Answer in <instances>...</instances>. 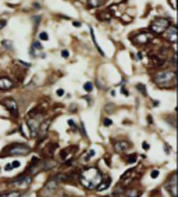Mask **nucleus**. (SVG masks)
<instances>
[{
    "label": "nucleus",
    "mask_w": 178,
    "mask_h": 197,
    "mask_svg": "<svg viewBox=\"0 0 178 197\" xmlns=\"http://www.w3.org/2000/svg\"><path fill=\"white\" fill-rule=\"evenodd\" d=\"M164 150H166V153H170V147H168L167 144H164Z\"/></svg>",
    "instance_id": "45"
},
{
    "label": "nucleus",
    "mask_w": 178,
    "mask_h": 197,
    "mask_svg": "<svg viewBox=\"0 0 178 197\" xmlns=\"http://www.w3.org/2000/svg\"><path fill=\"white\" fill-rule=\"evenodd\" d=\"M170 27V21L167 18H155L150 24V31L153 33H157V35H162V33L166 32V29Z\"/></svg>",
    "instance_id": "4"
},
{
    "label": "nucleus",
    "mask_w": 178,
    "mask_h": 197,
    "mask_svg": "<svg viewBox=\"0 0 178 197\" xmlns=\"http://www.w3.org/2000/svg\"><path fill=\"white\" fill-rule=\"evenodd\" d=\"M57 187H58V182L56 181L54 178H50V179L45 183V192H46V193H53V192H56V190H57Z\"/></svg>",
    "instance_id": "12"
},
{
    "label": "nucleus",
    "mask_w": 178,
    "mask_h": 197,
    "mask_svg": "<svg viewBox=\"0 0 178 197\" xmlns=\"http://www.w3.org/2000/svg\"><path fill=\"white\" fill-rule=\"evenodd\" d=\"M124 193H125V197H141L142 196V190L136 189V187H128Z\"/></svg>",
    "instance_id": "17"
},
{
    "label": "nucleus",
    "mask_w": 178,
    "mask_h": 197,
    "mask_svg": "<svg viewBox=\"0 0 178 197\" xmlns=\"http://www.w3.org/2000/svg\"><path fill=\"white\" fill-rule=\"evenodd\" d=\"M99 18H102V20H107V21H109V20L111 18V14L110 13H103V14H99Z\"/></svg>",
    "instance_id": "29"
},
{
    "label": "nucleus",
    "mask_w": 178,
    "mask_h": 197,
    "mask_svg": "<svg viewBox=\"0 0 178 197\" xmlns=\"http://www.w3.org/2000/svg\"><path fill=\"white\" fill-rule=\"evenodd\" d=\"M103 3H105V0H88V6L89 7H92V8L100 7Z\"/></svg>",
    "instance_id": "20"
},
{
    "label": "nucleus",
    "mask_w": 178,
    "mask_h": 197,
    "mask_svg": "<svg viewBox=\"0 0 178 197\" xmlns=\"http://www.w3.org/2000/svg\"><path fill=\"white\" fill-rule=\"evenodd\" d=\"M21 165V162L20 161H13V162H9V164L4 167L6 171H11V169H16V168H18Z\"/></svg>",
    "instance_id": "21"
},
{
    "label": "nucleus",
    "mask_w": 178,
    "mask_h": 197,
    "mask_svg": "<svg viewBox=\"0 0 178 197\" xmlns=\"http://www.w3.org/2000/svg\"><path fill=\"white\" fill-rule=\"evenodd\" d=\"M147 122H149V124H153V121H152V115H149V117H147Z\"/></svg>",
    "instance_id": "46"
},
{
    "label": "nucleus",
    "mask_w": 178,
    "mask_h": 197,
    "mask_svg": "<svg viewBox=\"0 0 178 197\" xmlns=\"http://www.w3.org/2000/svg\"><path fill=\"white\" fill-rule=\"evenodd\" d=\"M114 111V106L113 104H107L106 106V112H113Z\"/></svg>",
    "instance_id": "33"
},
{
    "label": "nucleus",
    "mask_w": 178,
    "mask_h": 197,
    "mask_svg": "<svg viewBox=\"0 0 178 197\" xmlns=\"http://www.w3.org/2000/svg\"><path fill=\"white\" fill-rule=\"evenodd\" d=\"M32 178L31 175H25V174H21V175H18L14 179V181L11 182L13 185L16 187H18V189H26V187H29V185L32 183Z\"/></svg>",
    "instance_id": "5"
},
{
    "label": "nucleus",
    "mask_w": 178,
    "mask_h": 197,
    "mask_svg": "<svg viewBox=\"0 0 178 197\" xmlns=\"http://www.w3.org/2000/svg\"><path fill=\"white\" fill-rule=\"evenodd\" d=\"M63 95H64V90H63V89H58V90H57V96H63Z\"/></svg>",
    "instance_id": "43"
},
{
    "label": "nucleus",
    "mask_w": 178,
    "mask_h": 197,
    "mask_svg": "<svg viewBox=\"0 0 178 197\" xmlns=\"http://www.w3.org/2000/svg\"><path fill=\"white\" fill-rule=\"evenodd\" d=\"M103 125H105V126H111V125H113V121H111L110 118H105V119H103Z\"/></svg>",
    "instance_id": "30"
},
{
    "label": "nucleus",
    "mask_w": 178,
    "mask_h": 197,
    "mask_svg": "<svg viewBox=\"0 0 178 197\" xmlns=\"http://www.w3.org/2000/svg\"><path fill=\"white\" fill-rule=\"evenodd\" d=\"M49 126H50V121H45V122H41V126H39V131H38V135L41 136V139H39L41 142H42L43 139L46 138Z\"/></svg>",
    "instance_id": "15"
},
{
    "label": "nucleus",
    "mask_w": 178,
    "mask_h": 197,
    "mask_svg": "<svg viewBox=\"0 0 178 197\" xmlns=\"http://www.w3.org/2000/svg\"><path fill=\"white\" fill-rule=\"evenodd\" d=\"M131 149V143L127 140H118L114 143V151L115 153H125L127 150Z\"/></svg>",
    "instance_id": "10"
},
{
    "label": "nucleus",
    "mask_w": 178,
    "mask_h": 197,
    "mask_svg": "<svg viewBox=\"0 0 178 197\" xmlns=\"http://www.w3.org/2000/svg\"><path fill=\"white\" fill-rule=\"evenodd\" d=\"M21 196L22 192H20V190H11V192H6L0 194V197H21Z\"/></svg>",
    "instance_id": "19"
},
{
    "label": "nucleus",
    "mask_w": 178,
    "mask_h": 197,
    "mask_svg": "<svg viewBox=\"0 0 178 197\" xmlns=\"http://www.w3.org/2000/svg\"><path fill=\"white\" fill-rule=\"evenodd\" d=\"M166 33H167V40L170 43H173V44H175L177 43V28L174 27H168L167 29H166Z\"/></svg>",
    "instance_id": "13"
},
{
    "label": "nucleus",
    "mask_w": 178,
    "mask_h": 197,
    "mask_svg": "<svg viewBox=\"0 0 178 197\" xmlns=\"http://www.w3.org/2000/svg\"><path fill=\"white\" fill-rule=\"evenodd\" d=\"M31 153V147L25 143H11L6 147L0 157H7V155H26Z\"/></svg>",
    "instance_id": "3"
},
{
    "label": "nucleus",
    "mask_w": 178,
    "mask_h": 197,
    "mask_svg": "<svg viewBox=\"0 0 178 197\" xmlns=\"http://www.w3.org/2000/svg\"><path fill=\"white\" fill-rule=\"evenodd\" d=\"M41 117H35V118H29L26 121V126L29 128V132L31 135L29 136H38V131H39V126H41Z\"/></svg>",
    "instance_id": "7"
},
{
    "label": "nucleus",
    "mask_w": 178,
    "mask_h": 197,
    "mask_svg": "<svg viewBox=\"0 0 178 197\" xmlns=\"http://www.w3.org/2000/svg\"><path fill=\"white\" fill-rule=\"evenodd\" d=\"M73 25H74V27H77V28H78V27H81V22H78V21H74V22H73Z\"/></svg>",
    "instance_id": "44"
},
{
    "label": "nucleus",
    "mask_w": 178,
    "mask_h": 197,
    "mask_svg": "<svg viewBox=\"0 0 178 197\" xmlns=\"http://www.w3.org/2000/svg\"><path fill=\"white\" fill-rule=\"evenodd\" d=\"M61 56H63L64 59H68V56H70V53H68L67 50H63V52H61Z\"/></svg>",
    "instance_id": "38"
},
{
    "label": "nucleus",
    "mask_w": 178,
    "mask_h": 197,
    "mask_svg": "<svg viewBox=\"0 0 178 197\" xmlns=\"http://www.w3.org/2000/svg\"><path fill=\"white\" fill-rule=\"evenodd\" d=\"M14 88V82L7 76H0V90H10Z\"/></svg>",
    "instance_id": "11"
},
{
    "label": "nucleus",
    "mask_w": 178,
    "mask_h": 197,
    "mask_svg": "<svg viewBox=\"0 0 178 197\" xmlns=\"http://www.w3.org/2000/svg\"><path fill=\"white\" fill-rule=\"evenodd\" d=\"M41 165H42L41 168H42L43 171H49V169H52V168H54V167L57 165V162L53 160H46V161H43Z\"/></svg>",
    "instance_id": "18"
},
{
    "label": "nucleus",
    "mask_w": 178,
    "mask_h": 197,
    "mask_svg": "<svg viewBox=\"0 0 178 197\" xmlns=\"http://www.w3.org/2000/svg\"><path fill=\"white\" fill-rule=\"evenodd\" d=\"M39 39H41V40H47V39H49V35H47L46 32H41L39 33Z\"/></svg>",
    "instance_id": "31"
},
{
    "label": "nucleus",
    "mask_w": 178,
    "mask_h": 197,
    "mask_svg": "<svg viewBox=\"0 0 178 197\" xmlns=\"http://www.w3.org/2000/svg\"><path fill=\"white\" fill-rule=\"evenodd\" d=\"M18 64H21L22 67H25V68H29V67H31V64H29V63H25V61H21V60L18 61Z\"/></svg>",
    "instance_id": "34"
},
{
    "label": "nucleus",
    "mask_w": 178,
    "mask_h": 197,
    "mask_svg": "<svg viewBox=\"0 0 178 197\" xmlns=\"http://www.w3.org/2000/svg\"><path fill=\"white\" fill-rule=\"evenodd\" d=\"M153 80H155V83H156L157 86L166 89V88H168L170 85H174V83H175V71H171V69H162V71L156 72Z\"/></svg>",
    "instance_id": "2"
},
{
    "label": "nucleus",
    "mask_w": 178,
    "mask_h": 197,
    "mask_svg": "<svg viewBox=\"0 0 178 197\" xmlns=\"http://www.w3.org/2000/svg\"><path fill=\"white\" fill-rule=\"evenodd\" d=\"M110 183H111V179H110V176H103L102 178V181L99 182V185L95 187L98 192H103V190H106L107 187L110 186Z\"/></svg>",
    "instance_id": "14"
},
{
    "label": "nucleus",
    "mask_w": 178,
    "mask_h": 197,
    "mask_svg": "<svg viewBox=\"0 0 178 197\" xmlns=\"http://www.w3.org/2000/svg\"><path fill=\"white\" fill-rule=\"evenodd\" d=\"M136 160H138V154H136V153L135 154H130L127 157V162H128V164H134Z\"/></svg>",
    "instance_id": "24"
},
{
    "label": "nucleus",
    "mask_w": 178,
    "mask_h": 197,
    "mask_svg": "<svg viewBox=\"0 0 178 197\" xmlns=\"http://www.w3.org/2000/svg\"><path fill=\"white\" fill-rule=\"evenodd\" d=\"M1 46L6 49H9V50H13V42H10V40H1Z\"/></svg>",
    "instance_id": "26"
},
{
    "label": "nucleus",
    "mask_w": 178,
    "mask_h": 197,
    "mask_svg": "<svg viewBox=\"0 0 178 197\" xmlns=\"http://www.w3.org/2000/svg\"><path fill=\"white\" fill-rule=\"evenodd\" d=\"M102 172L99 171L98 167H89L85 168L81 175H79V183L85 187V189H95L102 181Z\"/></svg>",
    "instance_id": "1"
},
{
    "label": "nucleus",
    "mask_w": 178,
    "mask_h": 197,
    "mask_svg": "<svg viewBox=\"0 0 178 197\" xmlns=\"http://www.w3.org/2000/svg\"><path fill=\"white\" fill-rule=\"evenodd\" d=\"M152 39H153V35L150 32H138L135 35V37H134V42L136 44H146Z\"/></svg>",
    "instance_id": "8"
},
{
    "label": "nucleus",
    "mask_w": 178,
    "mask_h": 197,
    "mask_svg": "<svg viewBox=\"0 0 178 197\" xmlns=\"http://www.w3.org/2000/svg\"><path fill=\"white\" fill-rule=\"evenodd\" d=\"M39 20H41V16H36L35 18H33V21H35V28L39 25Z\"/></svg>",
    "instance_id": "37"
},
{
    "label": "nucleus",
    "mask_w": 178,
    "mask_h": 197,
    "mask_svg": "<svg viewBox=\"0 0 178 197\" xmlns=\"http://www.w3.org/2000/svg\"><path fill=\"white\" fill-rule=\"evenodd\" d=\"M1 104L10 111V114L13 115V118H18V106H17V101L14 99H4L1 101Z\"/></svg>",
    "instance_id": "6"
},
{
    "label": "nucleus",
    "mask_w": 178,
    "mask_h": 197,
    "mask_svg": "<svg viewBox=\"0 0 178 197\" xmlns=\"http://www.w3.org/2000/svg\"><path fill=\"white\" fill-rule=\"evenodd\" d=\"M77 146H70V147H66L64 150H61V153H60V158L61 160H67L68 157H71L73 155V151H77Z\"/></svg>",
    "instance_id": "16"
},
{
    "label": "nucleus",
    "mask_w": 178,
    "mask_h": 197,
    "mask_svg": "<svg viewBox=\"0 0 178 197\" xmlns=\"http://www.w3.org/2000/svg\"><path fill=\"white\" fill-rule=\"evenodd\" d=\"M121 93H122V95H127V96H128V90H127L125 88H121Z\"/></svg>",
    "instance_id": "42"
},
{
    "label": "nucleus",
    "mask_w": 178,
    "mask_h": 197,
    "mask_svg": "<svg viewBox=\"0 0 178 197\" xmlns=\"http://www.w3.org/2000/svg\"><path fill=\"white\" fill-rule=\"evenodd\" d=\"M81 129H82V135L84 136H86V132H85V126H84V124L81 122Z\"/></svg>",
    "instance_id": "41"
},
{
    "label": "nucleus",
    "mask_w": 178,
    "mask_h": 197,
    "mask_svg": "<svg viewBox=\"0 0 178 197\" xmlns=\"http://www.w3.org/2000/svg\"><path fill=\"white\" fill-rule=\"evenodd\" d=\"M68 125H70L71 128H74V129H75V124L73 122V119H68Z\"/></svg>",
    "instance_id": "40"
},
{
    "label": "nucleus",
    "mask_w": 178,
    "mask_h": 197,
    "mask_svg": "<svg viewBox=\"0 0 178 197\" xmlns=\"http://www.w3.org/2000/svg\"><path fill=\"white\" fill-rule=\"evenodd\" d=\"M167 190L170 192L171 197H177V175L173 174L171 178H170V181L167 182Z\"/></svg>",
    "instance_id": "9"
},
{
    "label": "nucleus",
    "mask_w": 178,
    "mask_h": 197,
    "mask_svg": "<svg viewBox=\"0 0 178 197\" xmlns=\"http://www.w3.org/2000/svg\"><path fill=\"white\" fill-rule=\"evenodd\" d=\"M84 89H85V92H88V93H90V92L93 90V83H92V82H85Z\"/></svg>",
    "instance_id": "27"
},
{
    "label": "nucleus",
    "mask_w": 178,
    "mask_h": 197,
    "mask_svg": "<svg viewBox=\"0 0 178 197\" xmlns=\"http://www.w3.org/2000/svg\"><path fill=\"white\" fill-rule=\"evenodd\" d=\"M159 174H160V172H159V169H153V171H152V174H150L152 179H156L157 176H159Z\"/></svg>",
    "instance_id": "32"
},
{
    "label": "nucleus",
    "mask_w": 178,
    "mask_h": 197,
    "mask_svg": "<svg viewBox=\"0 0 178 197\" xmlns=\"http://www.w3.org/2000/svg\"><path fill=\"white\" fill-rule=\"evenodd\" d=\"M6 24H7V22H6V20H0V29H1V28H4Z\"/></svg>",
    "instance_id": "39"
},
{
    "label": "nucleus",
    "mask_w": 178,
    "mask_h": 197,
    "mask_svg": "<svg viewBox=\"0 0 178 197\" xmlns=\"http://www.w3.org/2000/svg\"><path fill=\"white\" fill-rule=\"evenodd\" d=\"M32 50H42V44H41V42H33L32 43Z\"/></svg>",
    "instance_id": "28"
},
{
    "label": "nucleus",
    "mask_w": 178,
    "mask_h": 197,
    "mask_svg": "<svg viewBox=\"0 0 178 197\" xmlns=\"http://www.w3.org/2000/svg\"><path fill=\"white\" fill-rule=\"evenodd\" d=\"M132 172H135V168H130V169H127L122 175H121V182L122 181H127L128 178H130V175H131Z\"/></svg>",
    "instance_id": "22"
},
{
    "label": "nucleus",
    "mask_w": 178,
    "mask_h": 197,
    "mask_svg": "<svg viewBox=\"0 0 178 197\" xmlns=\"http://www.w3.org/2000/svg\"><path fill=\"white\" fill-rule=\"evenodd\" d=\"M142 149H143V150H149V149H150V144L147 143V142H143V143H142Z\"/></svg>",
    "instance_id": "35"
},
{
    "label": "nucleus",
    "mask_w": 178,
    "mask_h": 197,
    "mask_svg": "<svg viewBox=\"0 0 178 197\" xmlns=\"http://www.w3.org/2000/svg\"><path fill=\"white\" fill-rule=\"evenodd\" d=\"M95 154H96V151H95L93 149L88 150V153H86V155H85V158H84V160H85V161H89L90 158H93V157H95Z\"/></svg>",
    "instance_id": "23"
},
{
    "label": "nucleus",
    "mask_w": 178,
    "mask_h": 197,
    "mask_svg": "<svg viewBox=\"0 0 178 197\" xmlns=\"http://www.w3.org/2000/svg\"><path fill=\"white\" fill-rule=\"evenodd\" d=\"M136 89H138V90L141 92V93L143 95V96H147L146 88H145V85H143V83H138V85H136Z\"/></svg>",
    "instance_id": "25"
},
{
    "label": "nucleus",
    "mask_w": 178,
    "mask_h": 197,
    "mask_svg": "<svg viewBox=\"0 0 178 197\" xmlns=\"http://www.w3.org/2000/svg\"><path fill=\"white\" fill-rule=\"evenodd\" d=\"M70 111H75V104H73V106H71V110H70Z\"/></svg>",
    "instance_id": "47"
},
{
    "label": "nucleus",
    "mask_w": 178,
    "mask_h": 197,
    "mask_svg": "<svg viewBox=\"0 0 178 197\" xmlns=\"http://www.w3.org/2000/svg\"><path fill=\"white\" fill-rule=\"evenodd\" d=\"M84 99L86 100V103H88V104H93V100H92V97H90V96H85Z\"/></svg>",
    "instance_id": "36"
}]
</instances>
